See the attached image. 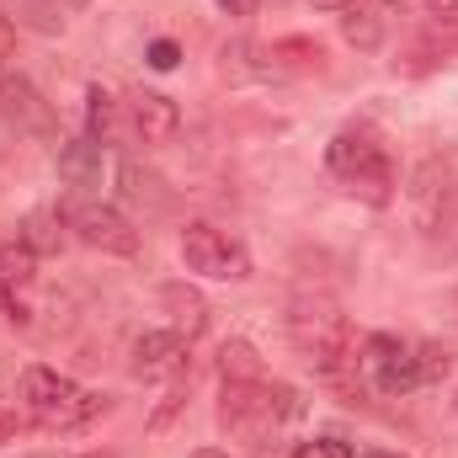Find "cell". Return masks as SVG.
<instances>
[{
  "label": "cell",
  "mask_w": 458,
  "mask_h": 458,
  "mask_svg": "<svg viewBox=\"0 0 458 458\" xmlns=\"http://www.w3.org/2000/svg\"><path fill=\"white\" fill-rule=\"evenodd\" d=\"M219 373H225V378H267V373H261V357H256L250 342H225V352H219Z\"/></svg>",
  "instance_id": "d6986e66"
},
{
  "label": "cell",
  "mask_w": 458,
  "mask_h": 458,
  "mask_svg": "<svg viewBox=\"0 0 458 458\" xmlns=\"http://www.w3.org/2000/svg\"><path fill=\"white\" fill-rule=\"evenodd\" d=\"M32 458H54V454H32Z\"/></svg>",
  "instance_id": "4dcf8cb0"
},
{
  "label": "cell",
  "mask_w": 458,
  "mask_h": 458,
  "mask_svg": "<svg viewBox=\"0 0 458 458\" xmlns=\"http://www.w3.org/2000/svg\"><path fill=\"white\" fill-rule=\"evenodd\" d=\"M107 411H113V394H102V389H81V394H75V400L48 421V432H86V427H91V421H102Z\"/></svg>",
  "instance_id": "5bb4252c"
},
{
  "label": "cell",
  "mask_w": 458,
  "mask_h": 458,
  "mask_svg": "<svg viewBox=\"0 0 458 458\" xmlns=\"http://www.w3.org/2000/svg\"><path fill=\"white\" fill-rule=\"evenodd\" d=\"M128 117H133V133L144 144H171L182 133V107L165 91H133L128 97Z\"/></svg>",
  "instance_id": "8fae6325"
},
{
  "label": "cell",
  "mask_w": 458,
  "mask_h": 458,
  "mask_svg": "<svg viewBox=\"0 0 458 458\" xmlns=\"http://www.w3.org/2000/svg\"><path fill=\"white\" fill-rule=\"evenodd\" d=\"M0 117L16 128V133H32V139H59V123L54 107L43 102V91L21 75V70H0Z\"/></svg>",
  "instance_id": "52a82bcc"
},
{
  "label": "cell",
  "mask_w": 458,
  "mask_h": 458,
  "mask_svg": "<svg viewBox=\"0 0 458 458\" xmlns=\"http://www.w3.org/2000/svg\"><path fill=\"white\" fill-rule=\"evenodd\" d=\"M165 304L176 310V331H182L187 342H192V336L208 326V304H203L192 288H182V283H176V288H165Z\"/></svg>",
  "instance_id": "ac0fdd59"
},
{
  "label": "cell",
  "mask_w": 458,
  "mask_h": 458,
  "mask_svg": "<svg viewBox=\"0 0 458 458\" xmlns=\"http://www.w3.org/2000/svg\"><path fill=\"white\" fill-rule=\"evenodd\" d=\"M299 411H304L299 394L267 378H225V394H219V427L250 448H267L288 421H299Z\"/></svg>",
  "instance_id": "6da1fadb"
},
{
  "label": "cell",
  "mask_w": 458,
  "mask_h": 458,
  "mask_svg": "<svg viewBox=\"0 0 458 458\" xmlns=\"http://www.w3.org/2000/svg\"><path fill=\"white\" fill-rule=\"evenodd\" d=\"M59 176L75 187H102V144L86 139H59Z\"/></svg>",
  "instance_id": "7c38bea8"
},
{
  "label": "cell",
  "mask_w": 458,
  "mask_h": 458,
  "mask_svg": "<svg viewBox=\"0 0 458 458\" xmlns=\"http://www.w3.org/2000/svg\"><path fill=\"white\" fill-rule=\"evenodd\" d=\"M219 11H229V16H256V0H214Z\"/></svg>",
  "instance_id": "d4e9b609"
},
{
  "label": "cell",
  "mask_w": 458,
  "mask_h": 458,
  "mask_svg": "<svg viewBox=\"0 0 458 458\" xmlns=\"http://www.w3.org/2000/svg\"><path fill=\"white\" fill-rule=\"evenodd\" d=\"M416 362H421V384H427V378H443V373L454 368V357H448V352H437V346L416 352Z\"/></svg>",
  "instance_id": "7402d4cb"
},
{
  "label": "cell",
  "mask_w": 458,
  "mask_h": 458,
  "mask_svg": "<svg viewBox=\"0 0 458 458\" xmlns=\"http://www.w3.org/2000/svg\"><path fill=\"white\" fill-rule=\"evenodd\" d=\"M182 405H187V389H182V384H171V389H165V400H160V411L149 416V432H165V427H171V416H176Z\"/></svg>",
  "instance_id": "44dd1931"
},
{
  "label": "cell",
  "mask_w": 458,
  "mask_h": 458,
  "mask_svg": "<svg viewBox=\"0 0 458 458\" xmlns=\"http://www.w3.org/2000/svg\"><path fill=\"white\" fill-rule=\"evenodd\" d=\"M384 11L411 21L416 32H427L437 48L458 43V0H384Z\"/></svg>",
  "instance_id": "30bf717a"
},
{
  "label": "cell",
  "mask_w": 458,
  "mask_h": 458,
  "mask_svg": "<svg viewBox=\"0 0 458 458\" xmlns=\"http://www.w3.org/2000/svg\"><path fill=\"white\" fill-rule=\"evenodd\" d=\"M326 171L342 182L346 192H362L373 208H384L394 198V165L384 155V144L368 133V128H342L331 144H326Z\"/></svg>",
  "instance_id": "3957f363"
},
{
  "label": "cell",
  "mask_w": 458,
  "mask_h": 458,
  "mask_svg": "<svg viewBox=\"0 0 458 458\" xmlns=\"http://www.w3.org/2000/svg\"><path fill=\"white\" fill-rule=\"evenodd\" d=\"M362 458H405V454H384V448H373V454H362Z\"/></svg>",
  "instance_id": "f1b7e54d"
},
{
  "label": "cell",
  "mask_w": 458,
  "mask_h": 458,
  "mask_svg": "<svg viewBox=\"0 0 458 458\" xmlns=\"http://www.w3.org/2000/svg\"><path fill=\"white\" fill-rule=\"evenodd\" d=\"M59 219L75 229L81 245H91V250H102V256H133V250H139V229H133V219H128L123 208H113V203L64 198V203H59Z\"/></svg>",
  "instance_id": "277c9868"
},
{
  "label": "cell",
  "mask_w": 458,
  "mask_h": 458,
  "mask_svg": "<svg viewBox=\"0 0 458 458\" xmlns=\"http://www.w3.org/2000/svg\"><path fill=\"white\" fill-rule=\"evenodd\" d=\"M176 59H182V48H176L171 38H155V43H149V64H155V70H176Z\"/></svg>",
  "instance_id": "603a6c76"
},
{
  "label": "cell",
  "mask_w": 458,
  "mask_h": 458,
  "mask_svg": "<svg viewBox=\"0 0 458 458\" xmlns=\"http://www.w3.org/2000/svg\"><path fill=\"white\" fill-rule=\"evenodd\" d=\"M187 357H192V342L182 331H144L133 342L128 373L133 378H182L187 373Z\"/></svg>",
  "instance_id": "9c48e42d"
},
{
  "label": "cell",
  "mask_w": 458,
  "mask_h": 458,
  "mask_svg": "<svg viewBox=\"0 0 458 458\" xmlns=\"http://www.w3.org/2000/svg\"><path fill=\"white\" fill-rule=\"evenodd\" d=\"M54 5H59V11H86L91 0H54Z\"/></svg>",
  "instance_id": "4316f807"
},
{
  "label": "cell",
  "mask_w": 458,
  "mask_h": 458,
  "mask_svg": "<svg viewBox=\"0 0 458 458\" xmlns=\"http://www.w3.org/2000/svg\"><path fill=\"white\" fill-rule=\"evenodd\" d=\"M342 32H346V43H352L357 54H373V48H384V5H373V0H357V5L342 16Z\"/></svg>",
  "instance_id": "4fadbf2b"
},
{
  "label": "cell",
  "mask_w": 458,
  "mask_h": 458,
  "mask_svg": "<svg viewBox=\"0 0 458 458\" xmlns=\"http://www.w3.org/2000/svg\"><path fill=\"white\" fill-rule=\"evenodd\" d=\"M16 394H21V405H27V416L48 432V421L81 394V384L75 378H64L59 368H43V362H32V368H21V378H16Z\"/></svg>",
  "instance_id": "ba28073f"
},
{
  "label": "cell",
  "mask_w": 458,
  "mask_h": 458,
  "mask_svg": "<svg viewBox=\"0 0 458 458\" xmlns=\"http://www.w3.org/2000/svg\"><path fill=\"white\" fill-rule=\"evenodd\" d=\"M0 11L11 21H21L27 32H38V38H59L64 32V11L54 0H0Z\"/></svg>",
  "instance_id": "9a60e30c"
},
{
  "label": "cell",
  "mask_w": 458,
  "mask_h": 458,
  "mask_svg": "<svg viewBox=\"0 0 458 458\" xmlns=\"http://www.w3.org/2000/svg\"><path fill=\"white\" fill-rule=\"evenodd\" d=\"M288 342L293 352L320 373V378H336L352 357V326H346L342 304L326 299V293H299L288 304Z\"/></svg>",
  "instance_id": "7a4b0ae2"
},
{
  "label": "cell",
  "mask_w": 458,
  "mask_h": 458,
  "mask_svg": "<svg viewBox=\"0 0 458 458\" xmlns=\"http://www.w3.org/2000/svg\"><path fill=\"white\" fill-rule=\"evenodd\" d=\"M192 458H229V454H219V448H198Z\"/></svg>",
  "instance_id": "83f0119b"
},
{
  "label": "cell",
  "mask_w": 458,
  "mask_h": 458,
  "mask_svg": "<svg viewBox=\"0 0 458 458\" xmlns=\"http://www.w3.org/2000/svg\"><path fill=\"white\" fill-rule=\"evenodd\" d=\"M86 133H91L102 149L117 144V97L107 86H91V91H86Z\"/></svg>",
  "instance_id": "2e32d148"
},
{
  "label": "cell",
  "mask_w": 458,
  "mask_h": 458,
  "mask_svg": "<svg viewBox=\"0 0 458 458\" xmlns=\"http://www.w3.org/2000/svg\"><path fill=\"white\" fill-rule=\"evenodd\" d=\"M182 261L187 272L198 277H214V283H245L250 277V250L219 225H187L182 229Z\"/></svg>",
  "instance_id": "5b68a950"
},
{
  "label": "cell",
  "mask_w": 458,
  "mask_h": 458,
  "mask_svg": "<svg viewBox=\"0 0 458 458\" xmlns=\"http://www.w3.org/2000/svg\"><path fill=\"white\" fill-rule=\"evenodd\" d=\"M59 208H38V214H27V225H21V245L32 250V256H54L59 250Z\"/></svg>",
  "instance_id": "e0dca14e"
},
{
  "label": "cell",
  "mask_w": 458,
  "mask_h": 458,
  "mask_svg": "<svg viewBox=\"0 0 458 458\" xmlns=\"http://www.w3.org/2000/svg\"><path fill=\"white\" fill-rule=\"evenodd\" d=\"M310 5H315V11H326V16H346L357 0H310Z\"/></svg>",
  "instance_id": "484cf974"
},
{
  "label": "cell",
  "mask_w": 458,
  "mask_h": 458,
  "mask_svg": "<svg viewBox=\"0 0 458 458\" xmlns=\"http://www.w3.org/2000/svg\"><path fill=\"white\" fill-rule=\"evenodd\" d=\"M357 368H362V378H368L378 394H389V400L421 389V362H416V352L400 342V336H389V331H373V336L362 342Z\"/></svg>",
  "instance_id": "8992f818"
},
{
  "label": "cell",
  "mask_w": 458,
  "mask_h": 458,
  "mask_svg": "<svg viewBox=\"0 0 458 458\" xmlns=\"http://www.w3.org/2000/svg\"><path fill=\"white\" fill-rule=\"evenodd\" d=\"M293 458H357V454H352V443H342V437H310V443H299Z\"/></svg>",
  "instance_id": "ffe728a7"
},
{
  "label": "cell",
  "mask_w": 458,
  "mask_h": 458,
  "mask_svg": "<svg viewBox=\"0 0 458 458\" xmlns=\"http://www.w3.org/2000/svg\"><path fill=\"white\" fill-rule=\"evenodd\" d=\"M16 432H21L16 411H11V405H0V443H16Z\"/></svg>",
  "instance_id": "cb8c5ba5"
},
{
  "label": "cell",
  "mask_w": 458,
  "mask_h": 458,
  "mask_svg": "<svg viewBox=\"0 0 458 458\" xmlns=\"http://www.w3.org/2000/svg\"><path fill=\"white\" fill-rule=\"evenodd\" d=\"M86 458H113V454H86Z\"/></svg>",
  "instance_id": "f546056e"
}]
</instances>
